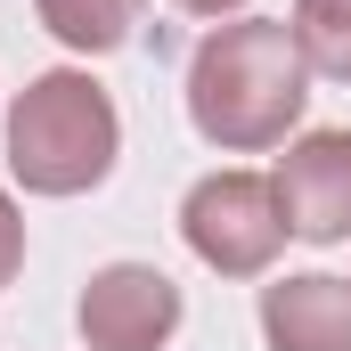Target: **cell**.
I'll return each instance as SVG.
<instances>
[{"mask_svg":"<svg viewBox=\"0 0 351 351\" xmlns=\"http://www.w3.org/2000/svg\"><path fill=\"white\" fill-rule=\"evenodd\" d=\"M33 16L74 58H106V49H123L139 33V0H33Z\"/></svg>","mask_w":351,"mask_h":351,"instance_id":"cell-7","label":"cell"},{"mask_svg":"<svg viewBox=\"0 0 351 351\" xmlns=\"http://www.w3.org/2000/svg\"><path fill=\"white\" fill-rule=\"evenodd\" d=\"M188 16H213V25H229V16H245V0H172Z\"/></svg>","mask_w":351,"mask_h":351,"instance_id":"cell-10","label":"cell"},{"mask_svg":"<svg viewBox=\"0 0 351 351\" xmlns=\"http://www.w3.org/2000/svg\"><path fill=\"white\" fill-rule=\"evenodd\" d=\"M188 319L180 286L156 262H106L90 269L82 302H74V327H82L90 351H164Z\"/></svg>","mask_w":351,"mask_h":351,"instance_id":"cell-4","label":"cell"},{"mask_svg":"<svg viewBox=\"0 0 351 351\" xmlns=\"http://www.w3.org/2000/svg\"><path fill=\"white\" fill-rule=\"evenodd\" d=\"M269 188H278L286 237L343 245L351 237V131H302V139H286Z\"/></svg>","mask_w":351,"mask_h":351,"instance_id":"cell-5","label":"cell"},{"mask_svg":"<svg viewBox=\"0 0 351 351\" xmlns=\"http://www.w3.org/2000/svg\"><path fill=\"white\" fill-rule=\"evenodd\" d=\"M262 343L269 351H351V278L294 269L262 286Z\"/></svg>","mask_w":351,"mask_h":351,"instance_id":"cell-6","label":"cell"},{"mask_svg":"<svg viewBox=\"0 0 351 351\" xmlns=\"http://www.w3.org/2000/svg\"><path fill=\"white\" fill-rule=\"evenodd\" d=\"M123 156V114L90 66H49L8 98V172L25 196H90Z\"/></svg>","mask_w":351,"mask_h":351,"instance_id":"cell-2","label":"cell"},{"mask_svg":"<svg viewBox=\"0 0 351 351\" xmlns=\"http://www.w3.org/2000/svg\"><path fill=\"white\" fill-rule=\"evenodd\" d=\"M311 106V66L286 16H229L188 58V123L221 156H269Z\"/></svg>","mask_w":351,"mask_h":351,"instance_id":"cell-1","label":"cell"},{"mask_svg":"<svg viewBox=\"0 0 351 351\" xmlns=\"http://www.w3.org/2000/svg\"><path fill=\"white\" fill-rule=\"evenodd\" d=\"M25 269V213H16V196L0 188V286Z\"/></svg>","mask_w":351,"mask_h":351,"instance_id":"cell-9","label":"cell"},{"mask_svg":"<svg viewBox=\"0 0 351 351\" xmlns=\"http://www.w3.org/2000/svg\"><path fill=\"white\" fill-rule=\"evenodd\" d=\"M294 49L311 66V82H351V0H294Z\"/></svg>","mask_w":351,"mask_h":351,"instance_id":"cell-8","label":"cell"},{"mask_svg":"<svg viewBox=\"0 0 351 351\" xmlns=\"http://www.w3.org/2000/svg\"><path fill=\"white\" fill-rule=\"evenodd\" d=\"M180 237L213 278H269L286 254V213L269 172H204L180 196Z\"/></svg>","mask_w":351,"mask_h":351,"instance_id":"cell-3","label":"cell"}]
</instances>
